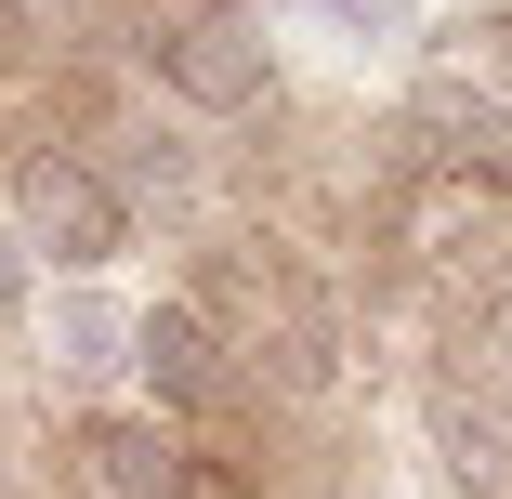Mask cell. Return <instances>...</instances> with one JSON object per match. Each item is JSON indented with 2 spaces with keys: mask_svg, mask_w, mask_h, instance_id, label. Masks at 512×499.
Returning a JSON list of instances; mask_svg holds the SVG:
<instances>
[{
  "mask_svg": "<svg viewBox=\"0 0 512 499\" xmlns=\"http://www.w3.org/2000/svg\"><path fill=\"white\" fill-rule=\"evenodd\" d=\"M407 132H421L434 171L512 184V106H499V92H473V79H421V92H407Z\"/></svg>",
  "mask_w": 512,
  "mask_h": 499,
  "instance_id": "8992f818",
  "label": "cell"
},
{
  "mask_svg": "<svg viewBox=\"0 0 512 499\" xmlns=\"http://www.w3.org/2000/svg\"><path fill=\"white\" fill-rule=\"evenodd\" d=\"M53 368H79V381L132 368V303L119 289H53Z\"/></svg>",
  "mask_w": 512,
  "mask_h": 499,
  "instance_id": "52a82bcc",
  "label": "cell"
},
{
  "mask_svg": "<svg viewBox=\"0 0 512 499\" xmlns=\"http://www.w3.org/2000/svg\"><path fill=\"white\" fill-rule=\"evenodd\" d=\"M473 368L512 394V289H486V316H473Z\"/></svg>",
  "mask_w": 512,
  "mask_h": 499,
  "instance_id": "9c48e42d",
  "label": "cell"
},
{
  "mask_svg": "<svg viewBox=\"0 0 512 499\" xmlns=\"http://www.w3.org/2000/svg\"><path fill=\"white\" fill-rule=\"evenodd\" d=\"M0 224H14V250H27L40 276L92 289V276L132 250V197L92 171V158H66V145H27V158H14V184H0Z\"/></svg>",
  "mask_w": 512,
  "mask_h": 499,
  "instance_id": "6da1fadb",
  "label": "cell"
},
{
  "mask_svg": "<svg viewBox=\"0 0 512 499\" xmlns=\"http://www.w3.org/2000/svg\"><path fill=\"white\" fill-rule=\"evenodd\" d=\"M79 473H92V499H184V434L158 421V408H92L79 421Z\"/></svg>",
  "mask_w": 512,
  "mask_h": 499,
  "instance_id": "5b68a950",
  "label": "cell"
},
{
  "mask_svg": "<svg viewBox=\"0 0 512 499\" xmlns=\"http://www.w3.org/2000/svg\"><path fill=\"white\" fill-rule=\"evenodd\" d=\"M132 381H145L158 421H197V408H224V394H237V342L211 329V303H197V289L132 303Z\"/></svg>",
  "mask_w": 512,
  "mask_h": 499,
  "instance_id": "3957f363",
  "label": "cell"
},
{
  "mask_svg": "<svg viewBox=\"0 0 512 499\" xmlns=\"http://www.w3.org/2000/svg\"><path fill=\"white\" fill-rule=\"evenodd\" d=\"M276 14L329 27L342 53H407V40H421V0H276Z\"/></svg>",
  "mask_w": 512,
  "mask_h": 499,
  "instance_id": "ba28073f",
  "label": "cell"
},
{
  "mask_svg": "<svg viewBox=\"0 0 512 499\" xmlns=\"http://www.w3.org/2000/svg\"><path fill=\"white\" fill-rule=\"evenodd\" d=\"M184 499H250V486H237V473H211V460H197V473H184Z\"/></svg>",
  "mask_w": 512,
  "mask_h": 499,
  "instance_id": "8fae6325",
  "label": "cell"
},
{
  "mask_svg": "<svg viewBox=\"0 0 512 499\" xmlns=\"http://www.w3.org/2000/svg\"><path fill=\"white\" fill-rule=\"evenodd\" d=\"M145 79L171 92V106H197V119H250L263 92H276V40L250 27V14H224V0H171V14H145Z\"/></svg>",
  "mask_w": 512,
  "mask_h": 499,
  "instance_id": "7a4b0ae2",
  "label": "cell"
},
{
  "mask_svg": "<svg viewBox=\"0 0 512 499\" xmlns=\"http://www.w3.org/2000/svg\"><path fill=\"white\" fill-rule=\"evenodd\" d=\"M27 289H40V263L14 250V224H0V316H27Z\"/></svg>",
  "mask_w": 512,
  "mask_h": 499,
  "instance_id": "30bf717a",
  "label": "cell"
},
{
  "mask_svg": "<svg viewBox=\"0 0 512 499\" xmlns=\"http://www.w3.org/2000/svg\"><path fill=\"white\" fill-rule=\"evenodd\" d=\"M421 473H434L447 499H512V421L486 408V394L434 381V394H421Z\"/></svg>",
  "mask_w": 512,
  "mask_h": 499,
  "instance_id": "277c9868",
  "label": "cell"
}]
</instances>
